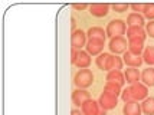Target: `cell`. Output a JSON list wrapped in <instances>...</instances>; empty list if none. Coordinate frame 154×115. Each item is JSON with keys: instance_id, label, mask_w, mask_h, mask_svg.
Instances as JSON below:
<instances>
[{"instance_id": "1f68e13d", "label": "cell", "mask_w": 154, "mask_h": 115, "mask_svg": "<svg viewBox=\"0 0 154 115\" xmlns=\"http://www.w3.org/2000/svg\"><path fill=\"white\" fill-rule=\"evenodd\" d=\"M72 7H74L75 10H85L88 7V5H74Z\"/></svg>"}, {"instance_id": "f546056e", "label": "cell", "mask_w": 154, "mask_h": 115, "mask_svg": "<svg viewBox=\"0 0 154 115\" xmlns=\"http://www.w3.org/2000/svg\"><path fill=\"white\" fill-rule=\"evenodd\" d=\"M121 98H122V101H124V102L133 101V99H131V95H130V91H128V88L122 91V94H121Z\"/></svg>"}, {"instance_id": "83f0119b", "label": "cell", "mask_w": 154, "mask_h": 115, "mask_svg": "<svg viewBox=\"0 0 154 115\" xmlns=\"http://www.w3.org/2000/svg\"><path fill=\"white\" fill-rule=\"evenodd\" d=\"M146 32H147V36H150V38H153L154 39V20L150 22V23H147Z\"/></svg>"}, {"instance_id": "6da1fadb", "label": "cell", "mask_w": 154, "mask_h": 115, "mask_svg": "<svg viewBox=\"0 0 154 115\" xmlns=\"http://www.w3.org/2000/svg\"><path fill=\"white\" fill-rule=\"evenodd\" d=\"M107 36L108 38H118V36H122V35L127 33V23L121 19H115V20H111L107 25Z\"/></svg>"}, {"instance_id": "d6986e66", "label": "cell", "mask_w": 154, "mask_h": 115, "mask_svg": "<svg viewBox=\"0 0 154 115\" xmlns=\"http://www.w3.org/2000/svg\"><path fill=\"white\" fill-rule=\"evenodd\" d=\"M128 27H143L144 26V16L140 13H130L127 17Z\"/></svg>"}, {"instance_id": "4316f807", "label": "cell", "mask_w": 154, "mask_h": 115, "mask_svg": "<svg viewBox=\"0 0 154 115\" xmlns=\"http://www.w3.org/2000/svg\"><path fill=\"white\" fill-rule=\"evenodd\" d=\"M112 9H114L117 13H124V12H127V9L130 7V5H125V3H122V5H120V3H115V5H112Z\"/></svg>"}, {"instance_id": "e0dca14e", "label": "cell", "mask_w": 154, "mask_h": 115, "mask_svg": "<svg viewBox=\"0 0 154 115\" xmlns=\"http://www.w3.org/2000/svg\"><path fill=\"white\" fill-rule=\"evenodd\" d=\"M124 76H125V82H127V83H130V85L138 83V82H140V79H141L140 72H138V69H135V68H128V69H125Z\"/></svg>"}, {"instance_id": "f1b7e54d", "label": "cell", "mask_w": 154, "mask_h": 115, "mask_svg": "<svg viewBox=\"0 0 154 115\" xmlns=\"http://www.w3.org/2000/svg\"><path fill=\"white\" fill-rule=\"evenodd\" d=\"M130 7L134 10V13H143L144 12V7H146V5H137V3H134V5H130Z\"/></svg>"}, {"instance_id": "d6a6232c", "label": "cell", "mask_w": 154, "mask_h": 115, "mask_svg": "<svg viewBox=\"0 0 154 115\" xmlns=\"http://www.w3.org/2000/svg\"><path fill=\"white\" fill-rule=\"evenodd\" d=\"M75 26H76V23H75V19L72 17V20H71V29H72V32H75L76 29H75Z\"/></svg>"}, {"instance_id": "52a82bcc", "label": "cell", "mask_w": 154, "mask_h": 115, "mask_svg": "<svg viewBox=\"0 0 154 115\" xmlns=\"http://www.w3.org/2000/svg\"><path fill=\"white\" fill-rule=\"evenodd\" d=\"M112 58H114V55L111 53H101L97 59H95V63H97V66L101 69V71H112Z\"/></svg>"}, {"instance_id": "9a60e30c", "label": "cell", "mask_w": 154, "mask_h": 115, "mask_svg": "<svg viewBox=\"0 0 154 115\" xmlns=\"http://www.w3.org/2000/svg\"><path fill=\"white\" fill-rule=\"evenodd\" d=\"M88 39H95V41H101V42H105V38H107V32H104L102 27L94 26V27H89L87 32Z\"/></svg>"}, {"instance_id": "4fadbf2b", "label": "cell", "mask_w": 154, "mask_h": 115, "mask_svg": "<svg viewBox=\"0 0 154 115\" xmlns=\"http://www.w3.org/2000/svg\"><path fill=\"white\" fill-rule=\"evenodd\" d=\"M81 108H82V114L84 115H100V112H101L100 104L97 101H94V99L87 101Z\"/></svg>"}, {"instance_id": "cb8c5ba5", "label": "cell", "mask_w": 154, "mask_h": 115, "mask_svg": "<svg viewBox=\"0 0 154 115\" xmlns=\"http://www.w3.org/2000/svg\"><path fill=\"white\" fill-rule=\"evenodd\" d=\"M143 61L147 65H154V46H148L144 52H143Z\"/></svg>"}, {"instance_id": "d4e9b609", "label": "cell", "mask_w": 154, "mask_h": 115, "mask_svg": "<svg viewBox=\"0 0 154 115\" xmlns=\"http://www.w3.org/2000/svg\"><path fill=\"white\" fill-rule=\"evenodd\" d=\"M143 16H144V19H148L150 22L154 20V3L146 5V7H144V12H143Z\"/></svg>"}, {"instance_id": "9c48e42d", "label": "cell", "mask_w": 154, "mask_h": 115, "mask_svg": "<svg viewBox=\"0 0 154 115\" xmlns=\"http://www.w3.org/2000/svg\"><path fill=\"white\" fill-rule=\"evenodd\" d=\"M89 65H91V55L88 53L87 50H78L75 66L79 69H88Z\"/></svg>"}, {"instance_id": "7a4b0ae2", "label": "cell", "mask_w": 154, "mask_h": 115, "mask_svg": "<svg viewBox=\"0 0 154 115\" xmlns=\"http://www.w3.org/2000/svg\"><path fill=\"white\" fill-rule=\"evenodd\" d=\"M75 85L78 86V89H87L92 85L94 82V75L89 69H81L79 72H76L74 78Z\"/></svg>"}, {"instance_id": "44dd1931", "label": "cell", "mask_w": 154, "mask_h": 115, "mask_svg": "<svg viewBox=\"0 0 154 115\" xmlns=\"http://www.w3.org/2000/svg\"><path fill=\"white\" fill-rule=\"evenodd\" d=\"M141 81L146 86H154V69L147 68L143 71L141 74Z\"/></svg>"}, {"instance_id": "30bf717a", "label": "cell", "mask_w": 154, "mask_h": 115, "mask_svg": "<svg viewBox=\"0 0 154 115\" xmlns=\"http://www.w3.org/2000/svg\"><path fill=\"white\" fill-rule=\"evenodd\" d=\"M104 43L105 42H101V41H95V39H88L87 42V52L92 56H100L101 52L104 50Z\"/></svg>"}, {"instance_id": "ba28073f", "label": "cell", "mask_w": 154, "mask_h": 115, "mask_svg": "<svg viewBox=\"0 0 154 115\" xmlns=\"http://www.w3.org/2000/svg\"><path fill=\"white\" fill-rule=\"evenodd\" d=\"M89 99H91V95L85 89H75L72 92V102H74L75 107H82Z\"/></svg>"}, {"instance_id": "3957f363", "label": "cell", "mask_w": 154, "mask_h": 115, "mask_svg": "<svg viewBox=\"0 0 154 115\" xmlns=\"http://www.w3.org/2000/svg\"><path fill=\"white\" fill-rule=\"evenodd\" d=\"M130 95H131V99L133 101H144L147 99V95H148V89L144 83H134V85H130Z\"/></svg>"}, {"instance_id": "277c9868", "label": "cell", "mask_w": 154, "mask_h": 115, "mask_svg": "<svg viewBox=\"0 0 154 115\" xmlns=\"http://www.w3.org/2000/svg\"><path fill=\"white\" fill-rule=\"evenodd\" d=\"M87 33L81 29H76L75 32H72L71 35V45L72 49L75 50H82V47L87 46Z\"/></svg>"}, {"instance_id": "836d02e7", "label": "cell", "mask_w": 154, "mask_h": 115, "mask_svg": "<svg viewBox=\"0 0 154 115\" xmlns=\"http://www.w3.org/2000/svg\"><path fill=\"white\" fill-rule=\"evenodd\" d=\"M71 115H84V114H82L81 111H78V109H72V111H71Z\"/></svg>"}, {"instance_id": "ffe728a7", "label": "cell", "mask_w": 154, "mask_h": 115, "mask_svg": "<svg viewBox=\"0 0 154 115\" xmlns=\"http://www.w3.org/2000/svg\"><path fill=\"white\" fill-rule=\"evenodd\" d=\"M144 50V41H128V52L134 56H141Z\"/></svg>"}, {"instance_id": "7402d4cb", "label": "cell", "mask_w": 154, "mask_h": 115, "mask_svg": "<svg viewBox=\"0 0 154 115\" xmlns=\"http://www.w3.org/2000/svg\"><path fill=\"white\" fill-rule=\"evenodd\" d=\"M104 92H108L109 95H112L115 98H118L122 92H121V86L117 85V83H112V82H107L105 86H104Z\"/></svg>"}, {"instance_id": "2e32d148", "label": "cell", "mask_w": 154, "mask_h": 115, "mask_svg": "<svg viewBox=\"0 0 154 115\" xmlns=\"http://www.w3.org/2000/svg\"><path fill=\"white\" fill-rule=\"evenodd\" d=\"M122 58H124V59H122V61H124V63L127 65L128 68H138L141 63L144 62V61H143V56H134V55L130 53L128 50L124 53V56H122Z\"/></svg>"}, {"instance_id": "484cf974", "label": "cell", "mask_w": 154, "mask_h": 115, "mask_svg": "<svg viewBox=\"0 0 154 115\" xmlns=\"http://www.w3.org/2000/svg\"><path fill=\"white\" fill-rule=\"evenodd\" d=\"M124 66V61L118 58L117 55H114V58H112V71H121Z\"/></svg>"}, {"instance_id": "8fae6325", "label": "cell", "mask_w": 154, "mask_h": 115, "mask_svg": "<svg viewBox=\"0 0 154 115\" xmlns=\"http://www.w3.org/2000/svg\"><path fill=\"white\" fill-rule=\"evenodd\" d=\"M127 38H128V41H146L147 32L143 27H128Z\"/></svg>"}, {"instance_id": "5bb4252c", "label": "cell", "mask_w": 154, "mask_h": 115, "mask_svg": "<svg viewBox=\"0 0 154 115\" xmlns=\"http://www.w3.org/2000/svg\"><path fill=\"white\" fill-rule=\"evenodd\" d=\"M141 104H138L137 101H130L124 104L122 108V114L124 115H141Z\"/></svg>"}, {"instance_id": "7c38bea8", "label": "cell", "mask_w": 154, "mask_h": 115, "mask_svg": "<svg viewBox=\"0 0 154 115\" xmlns=\"http://www.w3.org/2000/svg\"><path fill=\"white\" fill-rule=\"evenodd\" d=\"M89 13L95 17H105L109 13V5H102V3H95L89 6Z\"/></svg>"}, {"instance_id": "8992f818", "label": "cell", "mask_w": 154, "mask_h": 115, "mask_svg": "<svg viewBox=\"0 0 154 115\" xmlns=\"http://www.w3.org/2000/svg\"><path fill=\"white\" fill-rule=\"evenodd\" d=\"M98 104H100V107L102 109H114L117 107V104H118V98H115L112 95H109L108 92H102L100 95V99H98Z\"/></svg>"}, {"instance_id": "603a6c76", "label": "cell", "mask_w": 154, "mask_h": 115, "mask_svg": "<svg viewBox=\"0 0 154 115\" xmlns=\"http://www.w3.org/2000/svg\"><path fill=\"white\" fill-rule=\"evenodd\" d=\"M141 109L146 115H154V96H150L144 99L141 104Z\"/></svg>"}, {"instance_id": "4dcf8cb0", "label": "cell", "mask_w": 154, "mask_h": 115, "mask_svg": "<svg viewBox=\"0 0 154 115\" xmlns=\"http://www.w3.org/2000/svg\"><path fill=\"white\" fill-rule=\"evenodd\" d=\"M76 53H78V50H75V49H71V62L75 65V61H76Z\"/></svg>"}, {"instance_id": "ac0fdd59", "label": "cell", "mask_w": 154, "mask_h": 115, "mask_svg": "<svg viewBox=\"0 0 154 115\" xmlns=\"http://www.w3.org/2000/svg\"><path fill=\"white\" fill-rule=\"evenodd\" d=\"M107 82H112V83L122 86L125 83V76L121 71H109L107 75Z\"/></svg>"}, {"instance_id": "5b68a950", "label": "cell", "mask_w": 154, "mask_h": 115, "mask_svg": "<svg viewBox=\"0 0 154 115\" xmlns=\"http://www.w3.org/2000/svg\"><path fill=\"white\" fill-rule=\"evenodd\" d=\"M108 47L112 53L118 55V53H125L127 52V41L122 38V36H118V38H112L109 43H108Z\"/></svg>"}]
</instances>
